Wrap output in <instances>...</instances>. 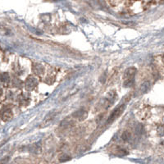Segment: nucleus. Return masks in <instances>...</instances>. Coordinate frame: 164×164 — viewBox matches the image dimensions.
I'll return each instance as SVG.
<instances>
[{"mask_svg": "<svg viewBox=\"0 0 164 164\" xmlns=\"http://www.w3.org/2000/svg\"><path fill=\"white\" fill-rule=\"evenodd\" d=\"M1 80L3 84H7L9 82V76L7 73H3L2 74V77H1Z\"/></svg>", "mask_w": 164, "mask_h": 164, "instance_id": "nucleus-5", "label": "nucleus"}, {"mask_svg": "<svg viewBox=\"0 0 164 164\" xmlns=\"http://www.w3.org/2000/svg\"><path fill=\"white\" fill-rule=\"evenodd\" d=\"M124 108H125V105H124V104H122V105H121L120 107L116 108L112 112V114L110 115V116L108 117V119L107 123L112 124V122L115 121L116 118H118L120 116L122 115V113L123 112V111H124Z\"/></svg>", "mask_w": 164, "mask_h": 164, "instance_id": "nucleus-2", "label": "nucleus"}, {"mask_svg": "<svg viewBox=\"0 0 164 164\" xmlns=\"http://www.w3.org/2000/svg\"><path fill=\"white\" fill-rule=\"evenodd\" d=\"M135 72H136V70L134 67H130L126 70V72L124 73V76H123L124 77L123 85L125 87H129L133 84Z\"/></svg>", "mask_w": 164, "mask_h": 164, "instance_id": "nucleus-1", "label": "nucleus"}, {"mask_svg": "<svg viewBox=\"0 0 164 164\" xmlns=\"http://www.w3.org/2000/svg\"><path fill=\"white\" fill-rule=\"evenodd\" d=\"M163 62H164V58H163Z\"/></svg>", "mask_w": 164, "mask_h": 164, "instance_id": "nucleus-6", "label": "nucleus"}, {"mask_svg": "<svg viewBox=\"0 0 164 164\" xmlns=\"http://www.w3.org/2000/svg\"><path fill=\"white\" fill-rule=\"evenodd\" d=\"M12 116H13V114H12L11 110H5V111L3 112V113H2V119H3V121H4V122L10 121L12 118Z\"/></svg>", "mask_w": 164, "mask_h": 164, "instance_id": "nucleus-4", "label": "nucleus"}, {"mask_svg": "<svg viewBox=\"0 0 164 164\" xmlns=\"http://www.w3.org/2000/svg\"><path fill=\"white\" fill-rule=\"evenodd\" d=\"M38 84V80L35 78V77H29L28 79L26 80V81H25V89L27 90H33L35 86Z\"/></svg>", "mask_w": 164, "mask_h": 164, "instance_id": "nucleus-3", "label": "nucleus"}]
</instances>
